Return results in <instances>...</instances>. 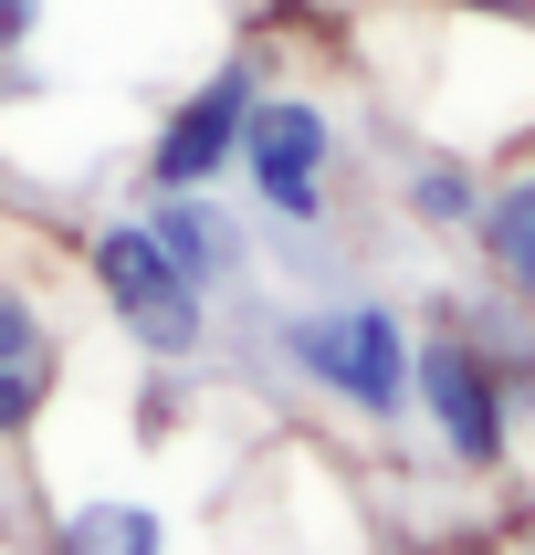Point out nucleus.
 <instances>
[{
	"mask_svg": "<svg viewBox=\"0 0 535 555\" xmlns=\"http://www.w3.org/2000/svg\"><path fill=\"white\" fill-rule=\"evenodd\" d=\"M53 377H63V336H53V314L31 305V283L0 273V440H22L31 420H42Z\"/></svg>",
	"mask_w": 535,
	"mask_h": 555,
	"instance_id": "6",
	"label": "nucleus"
},
{
	"mask_svg": "<svg viewBox=\"0 0 535 555\" xmlns=\"http://www.w3.org/2000/svg\"><path fill=\"white\" fill-rule=\"evenodd\" d=\"M31 31H42V0H0V53H22Z\"/></svg>",
	"mask_w": 535,
	"mask_h": 555,
	"instance_id": "11",
	"label": "nucleus"
},
{
	"mask_svg": "<svg viewBox=\"0 0 535 555\" xmlns=\"http://www.w3.org/2000/svg\"><path fill=\"white\" fill-rule=\"evenodd\" d=\"M85 273H94V294H105V314L126 325V346H148V357H200V336H211V294L157 251V231L137 210L105 220V231L85 242Z\"/></svg>",
	"mask_w": 535,
	"mask_h": 555,
	"instance_id": "3",
	"label": "nucleus"
},
{
	"mask_svg": "<svg viewBox=\"0 0 535 555\" xmlns=\"http://www.w3.org/2000/svg\"><path fill=\"white\" fill-rule=\"evenodd\" d=\"M252 94H263V74H252L242 53L220 63V74H200V85L157 116V137H148V189H220V168H231V147H242Z\"/></svg>",
	"mask_w": 535,
	"mask_h": 555,
	"instance_id": "5",
	"label": "nucleus"
},
{
	"mask_svg": "<svg viewBox=\"0 0 535 555\" xmlns=\"http://www.w3.org/2000/svg\"><path fill=\"white\" fill-rule=\"evenodd\" d=\"M283 367L346 399L357 420H399L409 409V325L388 305H315L283 325Z\"/></svg>",
	"mask_w": 535,
	"mask_h": 555,
	"instance_id": "2",
	"label": "nucleus"
},
{
	"mask_svg": "<svg viewBox=\"0 0 535 555\" xmlns=\"http://www.w3.org/2000/svg\"><path fill=\"white\" fill-rule=\"evenodd\" d=\"M409 399H420V420L441 430V451L462 472H494L504 451H514V409H504V377L494 357L472 336H431L409 346Z\"/></svg>",
	"mask_w": 535,
	"mask_h": 555,
	"instance_id": "4",
	"label": "nucleus"
},
{
	"mask_svg": "<svg viewBox=\"0 0 535 555\" xmlns=\"http://www.w3.org/2000/svg\"><path fill=\"white\" fill-rule=\"evenodd\" d=\"M483 262H494V283L514 294V305H535V168L525 179H504V189H483Z\"/></svg>",
	"mask_w": 535,
	"mask_h": 555,
	"instance_id": "8",
	"label": "nucleus"
},
{
	"mask_svg": "<svg viewBox=\"0 0 535 555\" xmlns=\"http://www.w3.org/2000/svg\"><path fill=\"white\" fill-rule=\"evenodd\" d=\"M409 220H420V231H472V220H483V179H472L462 157L409 168Z\"/></svg>",
	"mask_w": 535,
	"mask_h": 555,
	"instance_id": "10",
	"label": "nucleus"
},
{
	"mask_svg": "<svg viewBox=\"0 0 535 555\" xmlns=\"http://www.w3.org/2000/svg\"><path fill=\"white\" fill-rule=\"evenodd\" d=\"M157 231V251H168V262H179L189 283H200V294H211V283H242V220L220 210L211 189H148V210H137Z\"/></svg>",
	"mask_w": 535,
	"mask_h": 555,
	"instance_id": "7",
	"label": "nucleus"
},
{
	"mask_svg": "<svg viewBox=\"0 0 535 555\" xmlns=\"http://www.w3.org/2000/svg\"><path fill=\"white\" fill-rule=\"evenodd\" d=\"M231 168H242V189H252L263 220L326 231V210H336V116H326L315 94H252Z\"/></svg>",
	"mask_w": 535,
	"mask_h": 555,
	"instance_id": "1",
	"label": "nucleus"
},
{
	"mask_svg": "<svg viewBox=\"0 0 535 555\" xmlns=\"http://www.w3.org/2000/svg\"><path fill=\"white\" fill-rule=\"evenodd\" d=\"M63 555H168V525L148 503H85L63 525Z\"/></svg>",
	"mask_w": 535,
	"mask_h": 555,
	"instance_id": "9",
	"label": "nucleus"
}]
</instances>
